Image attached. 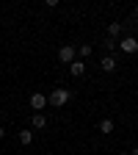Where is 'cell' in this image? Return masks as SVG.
Instances as JSON below:
<instances>
[{"instance_id":"cell-6","label":"cell","mask_w":138,"mask_h":155,"mask_svg":"<svg viewBox=\"0 0 138 155\" xmlns=\"http://www.w3.org/2000/svg\"><path fill=\"white\" fill-rule=\"evenodd\" d=\"M69 72H72L75 78H80V75L86 72V64H83V61H72V64H69Z\"/></svg>"},{"instance_id":"cell-14","label":"cell","mask_w":138,"mask_h":155,"mask_svg":"<svg viewBox=\"0 0 138 155\" xmlns=\"http://www.w3.org/2000/svg\"><path fill=\"white\" fill-rule=\"evenodd\" d=\"M130 155H138V147H135V150H133V152H130Z\"/></svg>"},{"instance_id":"cell-8","label":"cell","mask_w":138,"mask_h":155,"mask_svg":"<svg viewBox=\"0 0 138 155\" xmlns=\"http://www.w3.org/2000/svg\"><path fill=\"white\" fill-rule=\"evenodd\" d=\"M44 125H47V119H44V114H33V127H36V130H42Z\"/></svg>"},{"instance_id":"cell-1","label":"cell","mask_w":138,"mask_h":155,"mask_svg":"<svg viewBox=\"0 0 138 155\" xmlns=\"http://www.w3.org/2000/svg\"><path fill=\"white\" fill-rule=\"evenodd\" d=\"M47 103H50V105H55V108L66 105V103H69V91H66V89H53V91H50V97H47Z\"/></svg>"},{"instance_id":"cell-2","label":"cell","mask_w":138,"mask_h":155,"mask_svg":"<svg viewBox=\"0 0 138 155\" xmlns=\"http://www.w3.org/2000/svg\"><path fill=\"white\" fill-rule=\"evenodd\" d=\"M116 47H119L122 53H127V55H133V53L138 50V39H135V36H124V39L116 42Z\"/></svg>"},{"instance_id":"cell-10","label":"cell","mask_w":138,"mask_h":155,"mask_svg":"<svg viewBox=\"0 0 138 155\" xmlns=\"http://www.w3.org/2000/svg\"><path fill=\"white\" fill-rule=\"evenodd\" d=\"M100 133H113V119H102L100 122Z\"/></svg>"},{"instance_id":"cell-9","label":"cell","mask_w":138,"mask_h":155,"mask_svg":"<svg viewBox=\"0 0 138 155\" xmlns=\"http://www.w3.org/2000/svg\"><path fill=\"white\" fill-rule=\"evenodd\" d=\"M30 141H33V133H30V130H19V144H25V147H28Z\"/></svg>"},{"instance_id":"cell-7","label":"cell","mask_w":138,"mask_h":155,"mask_svg":"<svg viewBox=\"0 0 138 155\" xmlns=\"http://www.w3.org/2000/svg\"><path fill=\"white\" fill-rule=\"evenodd\" d=\"M119 33H122V22H111L108 25V39H116Z\"/></svg>"},{"instance_id":"cell-12","label":"cell","mask_w":138,"mask_h":155,"mask_svg":"<svg viewBox=\"0 0 138 155\" xmlns=\"http://www.w3.org/2000/svg\"><path fill=\"white\" fill-rule=\"evenodd\" d=\"M133 19H135V22H138V6L133 8Z\"/></svg>"},{"instance_id":"cell-13","label":"cell","mask_w":138,"mask_h":155,"mask_svg":"<svg viewBox=\"0 0 138 155\" xmlns=\"http://www.w3.org/2000/svg\"><path fill=\"white\" fill-rule=\"evenodd\" d=\"M3 136H6V130H3V127H0V139H3Z\"/></svg>"},{"instance_id":"cell-5","label":"cell","mask_w":138,"mask_h":155,"mask_svg":"<svg viewBox=\"0 0 138 155\" xmlns=\"http://www.w3.org/2000/svg\"><path fill=\"white\" fill-rule=\"evenodd\" d=\"M100 67H102V72H113V69H116V58H113V55H102Z\"/></svg>"},{"instance_id":"cell-4","label":"cell","mask_w":138,"mask_h":155,"mask_svg":"<svg viewBox=\"0 0 138 155\" xmlns=\"http://www.w3.org/2000/svg\"><path fill=\"white\" fill-rule=\"evenodd\" d=\"M47 105V97L42 94V91H36V94H30V108H36V111H42Z\"/></svg>"},{"instance_id":"cell-3","label":"cell","mask_w":138,"mask_h":155,"mask_svg":"<svg viewBox=\"0 0 138 155\" xmlns=\"http://www.w3.org/2000/svg\"><path fill=\"white\" fill-rule=\"evenodd\" d=\"M58 58H61L64 64H72V61H75V47H72V45H64L61 50H58Z\"/></svg>"},{"instance_id":"cell-11","label":"cell","mask_w":138,"mask_h":155,"mask_svg":"<svg viewBox=\"0 0 138 155\" xmlns=\"http://www.w3.org/2000/svg\"><path fill=\"white\" fill-rule=\"evenodd\" d=\"M77 53H80L83 58H88V55H91V45H80V50H77Z\"/></svg>"}]
</instances>
